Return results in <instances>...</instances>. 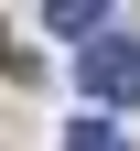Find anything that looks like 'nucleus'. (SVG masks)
I'll list each match as a JSON object with an SVG mask.
<instances>
[{
    "label": "nucleus",
    "instance_id": "f257e3e1",
    "mask_svg": "<svg viewBox=\"0 0 140 151\" xmlns=\"http://www.w3.org/2000/svg\"><path fill=\"white\" fill-rule=\"evenodd\" d=\"M86 97L97 108H140V43L97 32V43H86Z\"/></svg>",
    "mask_w": 140,
    "mask_h": 151
},
{
    "label": "nucleus",
    "instance_id": "7ed1b4c3",
    "mask_svg": "<svg viewBox=\"0 0 140 151\" xmlns=\"http://www.w3.org/2000/svg\"><path fill=\"white\" fill-rule=\"evenodd\" d=\"M65 151H129V140H118V119H75V129H65Z\"/></svg>",
    "mask_w": 140,
    "mask_h": 151
},
{
    "label": "nucleus",
    "instance_id": "f03ea898",
    "mask_svg": "<svg viewBox=\"0 0 140 151\" xmlns=\"http://www.w3.org/2000/svg\"><path fill=\"white\" fill-rule=\"evenodd\" d=\"M54 32H75V43H97V32H108V11H97V0H54Z\"/></svg>",
    "mask_w": 140,
    "mask_h": 151
}]
</instances>
